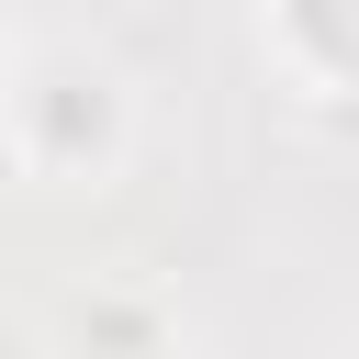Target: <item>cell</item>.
<instances>
[{
    "label": "cell",
    "instance_id": "1",
    "mask_svg": "<svg viewBox=\"0 0 359 359\" xmlns=\"http://www.w3.org/2000/svg\"><path fill=\"white\" fill-rule=\"evenodd\" d=\"M303 22H314L337 56H359V0H303Z\"/></svg>",
    "mask_w": 359,
    "mask_h": 359
}]
</instances>
